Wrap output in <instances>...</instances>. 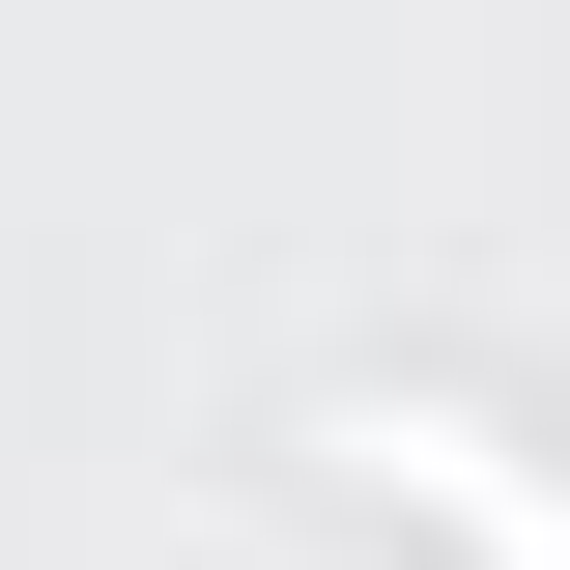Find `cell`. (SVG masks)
Masks as SVG:
<instances>
[{
  "label": "cell",
  "mask_w": 570,
  "mask_h": 570,
  "mask_svg": "<svg viewBox=\"0 0 570 570\" xmlns=\"http://www.w3.org/2000/svg\"><path fill=\"white\" fill-rule=\"evenodd\" d=\"M314 456H371V485H428V513H456L485 570H570V485L513 456L485 400H456V371H343V400H314Z\"/></svg>",
  "instance_id": "1"
}]
</instances>
